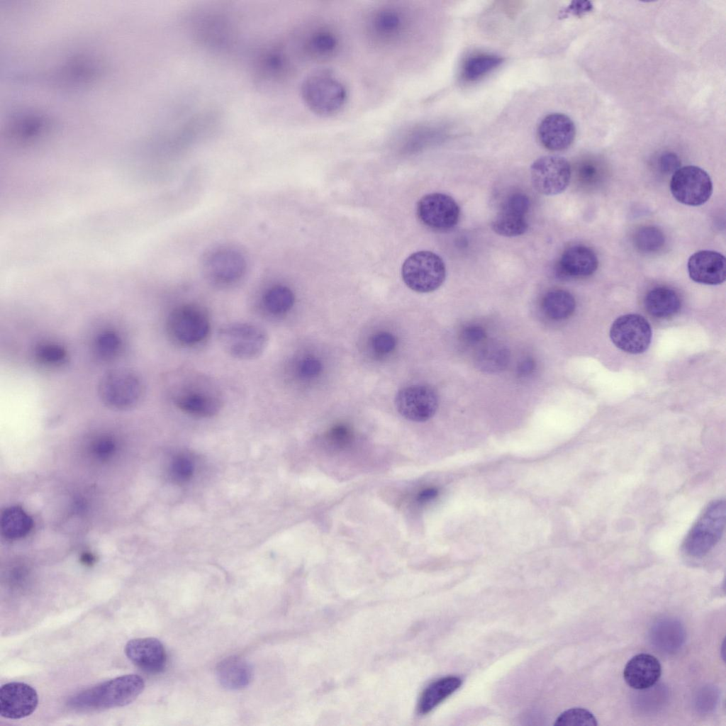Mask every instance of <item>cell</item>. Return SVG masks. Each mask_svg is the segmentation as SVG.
<instances>
[{
	"label": "cell",
	"instance_id": "cell-1",
	"mask_svg": "<svg viewBox=\"0 0 726 726\" xmlns=\"http://www.w3.org/2000/svg\"><path fill=\"white\" fill-rule=\"evenodd\" d=\"M168 394L174 406L197 418H211L223 408V398L216 383L200 373L179 371L170 376Z\"/></svg>",
	"mask_w": 726,
	"mask_h": 726
},
{
	"label": "cell",
	"instance_id": "cell-2",
	"mask_svg": "<svg viewBox=\"0 0 726 726\" xmlns=\"http://www.w3.org/2000/svg\"><path fill=\"white\" fill-rule=\"evenodd\" d=\"M145 682L137 674H126L100 683L71 697L67 703L74 710H97L127 705L143 691Z\"/></svg>",
	"mask_w": 726,
	"mask_h": 726
},
{
	"label": "cell",
	"instance_id": "cell-3",
	"mask_svg": "<svg viewBox=\"0 0 726 726\" xmlns=\"http://www.w3.org/2000/svg\"><path fill=\"white\" fill-rule=\"evenodd\" d=\"M301 95L312 113L321 117H330L344 108L348 90L337 75L330 69H323L313 72L303 79Z\"/></svg>",
	"mask_w": 726,
	"mask_h": 726
},
{
	"label": "cell",
	"instance_id": "cell-4",
	"mask_svg": "<svg viewBox=\"0 0 726 726\" xmlns=\"http://www.w3.org/2000/svg\"><path fill=\"white\" fill-rule=\"evenodd\" d=\"M97 393L101 402L108 409L126 411L142 402L145 386L136 372L127 368H114L101 376Z\"/></svg>",
	"mask_w": 726,
	"mask_h": 726
},
{
	"label": "cell",
	"instance_id": "cell-5",
	"mask_svg": "<svg viewBox=\"0 0 726 726\" xmlns=\"http://www.w3.org/2000/svg\"><path fill=\"white\" fill-rule=\"evenodd\" d=\"M219 343L230 356L242 360L259 357L269 344V335L261 326L247 322L225 324L218 331Z\"/></svg>",
	"mask_w": 726,
	"mask_h": 726
},
{
	"label": "cell",
	"instance_id": "cell-6",
	"mask_svg": "<svg viewBox=\"0 0 726 726\" xmlns=\"http://www.w3.org/2000/svg\"><path fill=\"white\" fill-rule=\"evenodd\" d=\"M411 28V18L404 8L393 4L380 6L367 16L365 30L369 40L379 47L401 43Z\"/></svg>",
	"mask_w": 726,
	"mask_h": 726
},
{
	"label": "cell",
	"instance_id": "cell-7",
	"mask_svg": "<svg viewBox=\"0 0 726 726\" xmlns=\"http://www.w3.org/2000/svg\"><path fill=\"white\" fill-rule=\"evenodd\" d=\"M166 330L174 342L194 347L206 340L211 330V322L203 308L185 303L175 307L169 313Z\"/></svg>",
	"mask_w": 726,
	"mask_h": 726
},
{
	"label": "cell",
	"instance_id": "cell-8",
	"mask_svg": "<svg viewBox=\"0 0 726 726\" xmlns=\"http://www.w3.org/2000/svg\"><path fill=\"white\" fill-rule=\"evenodd\" d=\"M726 504L716 500L706 507L686 535L683 542L685 552L700 557L709 552L719 542L725 526Z\"/></svg>",
	"mask_w": 726,
	"mask_h": 726
},
{
	"label": "cell",
	"instance_id": "cell-9",
	"mask_svg": "<svg viewBox=\"0 0 726 726\" xmlns=\"http://www.w3.org/2000/svg\"><path fill=\"white\" fill-rule=\"evenodd\" d=\"M401 274L404 283L411 289L419 293H428L442 284L446 277V267L439 255L423 250L406 258L402 266Z\"/></svg>",
	"mask_w": 726,
	"mask_h": 726
},
{
	"label": "cell",
	"instance_id": "cell-10",
	"mask_svg": "<svg viewBox=\"0 0 726 726\" xmlns=\"http://www.w3.org/2000/svg\"><path fill=\"white\" fill-rule=\"evenodd\" d=\"M247 262L243 254L230 246H218L208 250L202 261L206 279L221 287L232 286L244 277Z\"/></svg>",
	"mask_w": 726,
	"mask_h": 726
},
{
	"label": "cell",
	"instance_id": "cell-11",
	"mask_svg": "<svg viewBox=\"0 0 726 726\" xmlns=\"http://www.w3.org/2000/svg\"><path fill=\"white\" fill-rule=\"evenodd\" d=\"M670 189L680 203L697 206L705 203L713 193V183L708 174L699 167L688 165L678 168L672 175Z\"/></svg>",
	"mask_w": 726,
	"mask_h": 726
},
{
	"label": "cell",
	"instance_id": "cell-12",
	"mask_svg": "<svg viewBox=\"0 0 726 726\" xmlns=\"http://www.w3.org/2000/svg\"><path fill=\"white\" fill-rule=\"evenodd\" d=\"M571 175L569 162L557 155L543 156L531 165L530 177L534 188L540 194L553 196L568 186Z\"/></svg>",
	"mask_w": 726,
	"mask_h": 726
},
{
	"label": "cell",
	"instance_id": "cell-13",
	"mask_svg": "<svg viewBox=\"0 0 726 726\" xmlns=\"http://www.w3.org/2000/svg\"><path fill=\"white\" fill-rule=\"evenodd\" d=\"M610 337L614 345L630 354L644 352L649 347L652 330L649 323L637 314L618 318L612 324Z\"/></svg>",
	"mask_w": 726,
	"mask_h": 726
},
{
	"label": "cell",
	"instance_id": "cell-14",
	"mask_svg": "<svg viewBox=\"0 0 726 726\" xmlns=\"http://www.w3.org/2000/svg\"><path fill=\"white\" fill-rule=\"evenodd\" d=\"M459 213V206L454 199L442 193L426 194L417 205L420 220L435 230L452 228L458 223Z\"/></svg>",
	"mask_w": 726,
	"mask_h": 726
},
{
	"label": "cell",
	"instance_id": "cell-15",
	"mask_svg": "<svg viewBox=\"0 0 726 726\" xmlns=\"http://www.w3.org/2000/svg\"><path fill=\"white\" fill-rule=\"evenodd\" d=\"M395 404L398 413L405 418L424 422L431 418L438 407L435 391L425 385H413L398 391Z\"/></svg>",
	"mask_w": 726,
	"mask_h": 726
},
{
	"label": "cell",
	"instance_id": "cell-16",
	"mask_svg": "<svg viewBox=\"0 0 726 726\" xmlns=\"http://www.w3.org/2000/svg\"><path fill=\"white\" fill-rule=\"evenodd\" d=\"M530 200L523 193L509 195L491 223L493 230L505 237L524 234L528 228L525 216L529 210Z\"/></svg>",
	"mask_w": 726,
	"mask_h": 726
},
{
	"label": "cell",
	"instance_id": "cell-17",
	"mask_svg": "<svg viewBox=\"0 0 726 726\" xmlns=\"http://www.w3.org/2000/svg\"><path fill=\"white\" fill-rule=\"evenodd\" d=\"M38 704L37 691L30 685L22 682H10L0 689V715L1 717L18 720L30 715Z\"/></svg>",
	"mask_w": 726,
	"mask_h": 726
},
{
	"label": "cell",
	"instance_id": "cell-18",
	"mask_svg": "<svg viewBox=\"0 0 726 726\" xmlns=\"http://www.w3.org/2000/svg\"><path fill=\"white\" fill-rule=\"evenodd\" d=\"M537 135L546 149L561 151L572 144L576 135V128L568 116L553 113L546 116L540 122Z\"/></svg>",
	"mask_w": 726,
	"mask_h": 726
},
{
	"label": "cell",
	"instance_id": "cell-19",
	"mask_svg": "<svg viewBox=\"0 0 726 726\" xmlns=\"http://www.w3.org/2000/svg\"><path fill=\"white\" fill-rule=\"evenodd\" d=\"M124 651L129 660L145 671L158 673L165 666L166 652L157 638L132 639L126 643Z\"/></svg>",
	"mask_w": 726,
	"mask_h": 726
},
{
	"label": "cell",
	"instance_id": "cell-20",
	"mask_svg": "<svg viewBox=\"0 0 726 726\" xmlns=\"http://www.w3.org/2000/svg\"><path fill=\"white\" fill-rule=\"evenodd\" d=\"M687 267L690 278L696 282L717 285L725 280V257L718 252H696L689 257Z\"/></svg>",
	"mask_w": 726,
	"mask_h": 726
},
{
	"label": "cell",
	"instance_id": "cell-21",
	"mask_svg": "<svg viewBox=\"0 0 726 726\" xmlns=\"http://www.w3.org/2000/svg\"><path fill=\"white\" fill-rule=\"evenodd\" d=\"M661 667L659 661L653 655L639 654L626 664L623 677L629 686L643 690L653 686L659 679Z\"/></svg>",
	"mask_w": 726,
	"mask_h": 726
},
{
	"label": "cell",
	"instance_id": "cell-22",
	"mask_svg": "<svg viewBox=\"0 0 726 726\" xmlns=\"http://www.w3.org/2000/svg\"><path fill=\"white\" fill-rule=\"evenodd\" d=\"M598 265L597 256L592 249L576 245L564 251L559 262V269L564 276L583 278L593 274Z\"/></svg>",
	"mask_w": 726,
	"mask_h": 726
},
{
	"label": "cell",
	"instance_id": "cell-23",
	"mask_svg": "<svg viewBox=\"0 0 726 726\" xmlns=\"http://www.w3.org/2000/svg\"><path fill=\"white\" fill-rule=\"evenodd\" d=\"M340 37L335 29L328 26H320L308 35L304 43V50L312 60L325 62L337 56L340 50Z\"/></svg>",
	"mask_w": 726,
	"mask_h": 726
},
{
	"label": "cell",
	"instance_id": "cell-24",
	"mask_svg": "<svg viewBox=\"0 0 726 726\" xmlns=\"http://www.w3.org/2000/svg\"><path fill=\"white\" fill-rule=\"evenodd\" d=\"M219 683L225 688L238 690L247 686L252 680V669L244 659L233 656L222 660L216 668Z\"/></svg>",
	"mask_w": 726,
	"mask_h": 726
},
{
	"label": "cell",
	"instance_id": "cell-25",
	"mask_svg": "<svg viewBox=\"0 0 726 726\" xmlns=\"http://www.w3.org/2000/svg\"><path fill=\"white\" fill-rule=\"evenodd\" d=\"M644 305L651 315L666 318L673 316L679 311L681 302L674 290L659 286L652 289L646 294Z\"/></svg>",
	"mask_w": 726,
	"mask_h": 726
},
{
	"label": "cell",
	"instance_id": "cell-26",
	"mask_svg": "<svg viewBox=\"0 0 726 726\" xmlns=\"http://www.w3.org/2000/svg\"><path fill=\"white\" fill-rule=\"evenodd\" d=\"M462 680L457 676H446L428 685L423 691L418 704L420 714L425 715L432 710L448 696L458 689Z\"/></svg>",
	"mask_w": 726,
	"mask_h": 726
},
{
	"label": "cell",
	"instance_id": "cell-27",
	"mask_svg": "<svg viewBox=\"0 0 726 726\" xmlns=\"http://www.w3.org/2000/svg\"><path fill=\"white\" fill-rule=\"evenodd\" d=\"M508 349L497 342L484 345L477 352L475 362L477 367L485 372L495 373L502 371L509 362Z\"/></svg>",
	"mask_w": 726,
	"mask_h": 726
},
{
	"label": "cell",
	"instance_id": "cell-28",
	"mask_svg": "<svg viewBox=\"0 0 726 726\" xmlns=\"http://www.w3.org/2000/svg\"><path fill=\"white\" fill-rule=\"evenodd\" d=\"M542 307L544 313L553 320H563L572 315L576 302L571 293L563 289L548 291L543 297Z\"/></svg>",
	"mask_w": 726,
	"mask_h": 726
},
{
	"label": "cell",
	"instance_id": "cell-29",
	"mask_svg": "<svg viewBox=\"0 0 726 726\" xmlns=\"http://www.w3.org/2000/svg\"><path fill=\"white\" fill-rule=\"evenodd\" d=\"M32 526L31 518L20 507H10L1 515V529L7 538H21L30 532Z\"/></svg>",
	"mask_w": 726,
	"mask_h": 726
},
{
	"label": "cell",
	"instance_id": "cell-30",
	"mask_svg": "<svg viewBox=\"0 0 726 726\" xmlns=\"http://www.w3.org/2000/svg\"><path fill=\"white\" fill-rule=\"evenodd\" d=\"M398 133V140L402 147L408 150H416L432 142L439 133L432 125L424 123L410 125Z\"/></svg>",
	"mask_w": 726,
	"mask_h": 726
},
{
	"label": "cell",
	"instance_id": "cell-31",
	"mask_svg": "<svg viewBox=\"0 0 726 726\" xmlns=\"http://www.w3.org/2000/svg\"><path fill=\"white\" fill-rule=\"evenodd\" d=\"M502 58L491 54H479L470 57L464 62L462 76L467 81H475L498 67Z\"/></svg>",
	"mask_w": 726,
	"mask_h": 726
},
{
	"label": "cell",
	"instance_id": "cell-32",
	"mask_svg": "<svg viewBox=\"0 0 726 726\" xmlns=\"http://www.w3.org/2000/svg\"><path fill=\"white\" fill-rule=\"evenodd\" d=\"M295 297L287 286L276 285L269 289L264 295L263 303L268 312L274 315L284 314L293 307Z\"/></svg>",
	"mask_w": 726,
	"mask_h": 726
},
{
	"label": "cell",
	"instance_id": "cell-33",
	"mask_svg": "<svg viewBox=\"0 0 726 726\" xmlns=\"http://www.w3.org/2000/svg\"><path fill=\"white\" fill-rule=\"evenodd\" d=\"M122 347L123 340L121 335L112 330L101 331L94 341L95 355L105 362L116 358L121 352Z\"/></svg>",
	"mask_w": 726,
	"mask_h": 726
},
{
	"label": "cell",
	"instance_id": "cell-34",
	"mask_svg": "<svg viewBox=\"0 0 726 726\" xmlns=\"http://www.w3.org/2000/svg\"><path fill=\"white\" fill-rule=\"evenodd\" d=\"M633 242L640 252L652 253L662 248L665 237L662 231L655 226H642L635 233Z\"/></svg>",
	"mask_w": 726,
	"mask_h": 726
},
{
	"label": "cell",
	"instance_id": "cell-35",
	"mask_svg": "<svg viewBox=\"0 0 726 726\" xmlns=\"http://www.w3.org/2000/svg\"><path fill=\"white\" fill-rule=\"evenodd\" d=\"M37 360L46 366L57 367L65 363L67 352L64 347L55 342H43L35 350Z\"/></svg>",
	"mask_w": 726,
	"mask_h": 726
},
{
	"label": "cell",
	"instance_id": "cell-36",
	"mask_svg": "<svg viewBox=\"0 0 726 726\" xmlns=\"http://www.w3.org/2000/svg\"><path fill=\"white\" fill-rule=\"evenodd\" d=\"M596 717L589 710L573 708L562 713L556 719L555 726H596Z\"/></svg>",
	"mask_w": 726,
	"mask_h": 726
},
{
	"label": "cell",
	"instance_id": "cell-37",
	"mask_svg": "<svg viewBox=\"0 0 726 726\" xmlns=\"http://www.w3.org/2000/svg\"><path fill=\"white\" fill-rule=\"evenodd\" d=\"M193 464L185 456H178L172 464V474L176 479L185 481L193 473Z\"/></svg>",
	"mask_w": 726,
	"mask_h": 726
},
{
	"label": "cell",
	"instance_id": "cell-38",
	"mask_svg": "<svg viewBox=\"0 0 726 726\" xmlns=\"http://www.w3.org/2000/svg\"><path fill=\"white\" fill-rule=\"evenodd\" d=\"M328 438L333 445L342 447L352 441V434L347 426L340 424L334 426L329 431Z\"/></svg>",
	"mask_w": 726,
	"mask_h": 726
},
{
	"label": "cell",
	"instance_id": "cell-39",
	"mask_svg": "<svg viewBox=\"0 0 726 726\" xmlns=\"http://www.w3.org/2000/svg\"><path fill=\"white\" fill-rule=\"evenodd\" d=\"M372 345L377 353L386 354L391 352L395 348L396 340L392 334L381 332L373 337Z\"/></svg>",
	"mask_w": 726,
	"mask_h": 726
},
{
	"label": "cell",
	"instance_id": "cell-40",
	"mask_svg": "<svg viewBox=\"0 0 726 726\" xmlns=\"http://www.w3.org/2000/svg\"><path fill=\"white\" fill-rule=\"evenodd\" d=\"M461 340L468 345H477L483 342L486 337V330L479 325H469L463 328L460 333Z\"/></svg>",
	"mask_w": 726,
	"mask_h": 726
},
{
	"label": "cell",
	"instance_id": "cell-41",
	"mask_svg": "<svg viewBox=\"0 0 726 726\" xmlns=\"http://www.w3.org/2000/svg\"><path fill=\"white\" fill-rule=\"evenodd\" d=\"M116 449L114 440L108 436H102L96 440L92 445V449L96 456L101 459L111 455Z\"/></svg>",
	"mask_w": 726,
	"mask_h": 726
},
{
	"label": "cell",
	"instance_id": "cell-42",
	"mask_svg": "<svg viewBox=\"0 0 726 726\" xmlns=\"http://www.w3.org/2000/svg\"><path fill=\"white\" fill-rule=\"evenodd\" d=\"M321 368V363L318 359L308 357L300 362L298 371L301 376L310 379L316 376L320 372Z\"/></svg>",
	"mask_w": 726,
	"mask_h": 726
},
{
	"label": "cell",
	"instance_id": "cell-43",
	"mask_svg": "<svg viewBox=\"0 0 726 726\" xmlns=\"http://www.w3.org/2000/svg\"><path fill=\"white\" fill-rule=\"evenodd\" d=\"M679 165V160L675 155L666 154L661 158L660 167L664 172L674 173L678 169Z\"/></svg>",
	"mask_w": 726,
	"mask_h": 726
},
{
	"label": "cell",
	"instance_id": "cell-44",
	"mask_svg": "<svg viewBox=\"0 0 726 726\" xmlns=\"http://www.w3.org/2000/svg\"><path fill=\"white\" fill-rule=\"evenodd\" d=\"M535 368V362L532 358H526L522 360L518 367V374L520 376H527L531 374Z\"/></svg>",
	"mask_w": 726,
	"mask_h": 726
},
{
	"label": "cell",
	"instance_id": "cell-45",
	"mask_svg": "<svg viewBox=\"0 0 726 726\" xmlns=\"http://www.w3.org/2000/svg\"><path fill=\"white\" fill-rule=\"evenodd\" d=\"M438 491L435 488H428L419 493L417 500L420 503L428 502L437 496Z\"/></svg>",
	"mask_w": 726,
	"mask_h": 726
},
{
	"label": "cell",
	"instance_id": "cell-46",
	"mask_svg": "<svg viewBox=\"0 0 726 726\" xmlns=\"http://www.w3.org/2000/svg\"><path fill=\"white\" fill-rule=\"evenodd\" d=\"M595 169L591 166H584L581 170V177L585 180L591 179L595 175Z\"/></svg>",
	"mask_w": 726,
	"mask_h": 726
}]
</instances>
